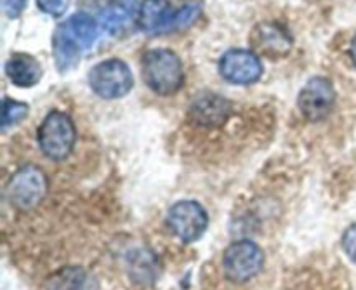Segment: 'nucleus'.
Here are the masks:
<instances>
[{
  "label": "nucleus",
  "mask_w": 356,
  "mask_h": 290,
  "mask_svg": "<svg viewBox=\"0 0 356 290\" xmlns=\"http://www.w3.org/2000/svg\"><path fill=\"white\" fill-rule=\"evenodd\" d=\"M141 76L153 92L172 96L183 87V63L170 49H149L141 58Z\"/></svg>",
  "instance_id": "obj_1"
},
{
  "label": "nucleus",
  "mask_w": 356,
  "mask_h": 290,
  "mask_svg": "<svg viewBox=\"0 0 356 290\" xmlns=\"http://www.w3.org/2000/svg\"><path fill=\"white\" fill-rule=\"evenodd\" d=\"M97 37V21L87 14H75L58 28L54 33V56L61 68L76 61L79 51L92 45Z\"/></svg>",
  "instance_id": "obj_2"
},
{
  "label": "nucleus",
  "mask_w": 356,
  "mask_h": 290,
  "mask_svg": "<svg viewBox=\"0 0 356 290\" xmlns=\"http://www.w3.org/2000/svg\"><path fill=\"white\" fill-rule=\"evenodd\" d=\"M38 146L49 160L61 162L68 159L76 143V129L72 117L65 111L47 113L38 127Z\"/></svg>",
  "instance_id": "obj_3"
},
{
  "label": "nucleus",
  "mask_w": 356,
  "mask_h": 290,
  "mask_svg": "<svg viewBox=\"0 0 356 290\" xmlns=\"http://www.w3.org/2000/svg\"><path fill=\"white\" fill-rule=\"evenodd\" d=\"M264 252L250 240H236L222 254V271L233 284H247L263 271Z\"/></svg>",
  "instance_id": "obj_4"
},
{
  "label": "nucleus",
  "mask_w": 356,
  "mask_h": 290,
  "mask_svg": "<svg viewBox=\"0 0 356 290\" xmlns=\"http://www.w3.org/2000/svg\"><path fill=\"white\" fill-rule=\"evenodd\" d=\"M89 86L101 99H118L132 89L134 76L127 63L118 58H110L92 66L89 73Z\"/></svg>",
  "instance_id": "obj_5"
},
{
  "label": "nucleus",
  "mask_w": 356,
  "mask_h": 290,
  "mask_svg": "<svg viewBox=\"0 0 356 290\" xmlns=\"http://www.w3.org/2000/svg\"><path fill=\"white\" fill-rule=\"evenodd\" d=\"M167 228L184 243H193L202 239L209 228V214L198 202H176L167 212Z\"/></svg>",
  "instance_id": "obj_6"
},
{
  "label": "nucleus",
  "mask_w": 356,
  "mask_h": 290,
  "mask_svg": "<svg viewBox=\"0 0 356 290\" xmlns=\"http://www.w3.org/2000/svg\"><path fill=\"white\" fill-rule=\"evenodd\" d=\"M45 193H47V177L35 166L21 167L7 186V197L17 211H31L40 204Z\"/></svg>",
  "instance_id": "obj_7"
},
{
  "label": "nucleus",
  "mask_w": 356,
  "mask_h": 290,
  "mask_svg": "<svg viewBox=\"0 0 356 290\" xmlns=\"http://www.w3.org/2000/svg\"><path fill=\"white\" fill-rule=\"evenodd\" d=\"M334 104H336V89L325 76L309 79L298 97L299 110L309 122H320L329 117Z\"/></svg>",
  "instance_id": "obj_8"
},
{
  "label": "nucleus",
  "mask_w": 356,
  "mask_h": 290,
  "mask_svg": "<svg viewBox=\"0 0 356 290\" xmlns=\"http://www.w3.org/2000/svg\"><path fill=\"white\" fill-rule=\"evenodd\" d=\"M249 42L252 51L259 58L268 59H282L289 56L292 51V35L282 24L273 23V21H263L256 24L254 30L250 31Z\"/></svg>",
  "instance_id": "obj_9"
},
{
  "label": "nucleus",
  "mask_w": 356,
  "mask_h": 290,
  "mask_svg": "<svg viewBox=\"0 0 356 290\" xmlns=\"http://www.w3.org/2000/svg\"><path fill=\"white\" fill-rule=\"evenodd\" d=\"M219 73L222 79L236 86H250L263 75V63L252 49H232L219 59Z\"/></svg>",
  "instance_id": "obj_10"
},
{
  "label": "nucleus",
  "mask_w": 356,
  "mask_h": 290,
  "mask_svg": "<svg viewBox=\"0 0 356 290\" xmlns=\"http://www.w3.org/2000/svg\"><path fill=\"white\" fill-rule=\"evenodd\" d=\"M188 117L197 127H222L232 117V103L216 92H202L191 101Z\"/></svg>",
  "instance_id": "obj_11"
},
{
  "label": "nucleus",
  "mask_w": 356,
  "mask_h": 290,
  "mask_svg": "<svg viewBox=\"0 0 356 290\" xmlns=\"http://www.w3.org/2000/svg\"><path fill=\"white\" fill-rule=\"evenodd\" d=\"M138 21L146 33L177 30V10H174L165 0H143Z\"/></svg>",
  "instance_id": "obj_12"
},
{
  "label": "nucleus",
  "mask_w": 356,
  "mask_h": 290,
  "mask_svg": "<svg viewBox=\"0 0 356 290\" xmlns=\"http://www.w3.org/2000/svg\"><path fill=\"white\" fill-rule=\"evenodd\" d=\"M6 73L10 82L19 87H31L40 80L42 66L30 54H13L6 63Z\"/></svg>",
  "instance_id": "obj_13"
},
{
  "label": "nucleus",
  "mask_w": 356,
  "mask_h": 290,
  "mask_svg": "<svg viewBox=\"0 0 356 290\" xmlns=\"http://www.w3.org/2000/svg\"><path fill=\"white\" fill-rule=\"evenodd\" d=\"M52 290H96V282L89 273L80 268H68L56 275L54 280L51 282Z\"/></svg>",
  "instance_id": "obj_14"
},
{
  "label": "nucleus",
  "mask_w": 356,
  "mask_h": 290,
  "mask_svg": "<svg viewBox=\"0 0 356 290\" xmlns=\"http://www.w3.org/2000/svg\"><path fill=\"white\" fill-rule=\"evenodd\" d=\"M132 9L134 6L131 3V0H120V2H115L111 6H108L106 9L101 13L99 23L101 26L106 28V30H117L122 28L129 21V17L132 16Z\"/></svg>",
  "instance_id": "obj_15"
},
{
  "label": "nucleus",
  "mask_w": 356,
  "mask_h": 290,
  "mask_svg": "<svg viewBox=\"0 0 356 290\" xmlns=\"http://www.w3.org/2000/svg\"><path fill=\"white\" fill-rule=\"evenodd\" d=\"M6 113H3V117H6V120H3V125H10V124H16L19 118H23L24 115H26L28 111V106L26 104H21V103H16V101H10L9 97L6 99Z\"/></svg>",
  "instance_id": "obj_16"
},
{
  "label": "nucleus",
  "mask_w": 356,
  "mask_h": 290,
  "mask_svg": "<svg viewBox=\"0 0 356 290\" xmlns=\"http://www.w3.org/2000/svg\"><path fill=\"white\" fill-rule=\"evenodd\" d=\"M343 249L346 256L356 264V225L350 226L343 235Z\"/></svg>",
  "instance_id": "obj_17"
},
{
  "label": "nucleus",
  "mask_w": 356,
  "mask_h": 290,
  "mask_svg": "<svg viewBox=\"0 0 356 290\" xmlns=\"http://www.w3.org/2000/svg\"><path fill=\"white\" fill-rule=\"evenodd\" d=\"M37 2L44 13L52 14V16H59L66 9V0H37Z\"/></svg>",
  "instance_id": "obj_18"
},
{
  "label": "nucleus",
  "mask_w": 356,
  "mask_h": 290,
  "mask_svg": "<svg viewBox=\"0 0 356 290\" xmlns=\"http://www.w3.org/2000/svg\"><path fill=\"white\" fill-rule=\"evenodd\" d=\"M26 0H6V10L10 17H16L23 10Z\"/></svg>",
  "instance_id": "obj_19"
},
{
  "label": "nucleus",
  "mask_w": 356,
  "mask_h": 290,
  "mask_svg": "<svg viewBox=\"0 0 356 290\" xmlns=\"http://www.w3.org/2000/svg\"><path fill=\"white\" fill-rule=\"evenodd\" d=\"M350 58L351 61H353V65L356 66V35L353 37V40H351V45H350Z\"/></svg>",
  "instance_id": "obj_20"
}]
</instances>
